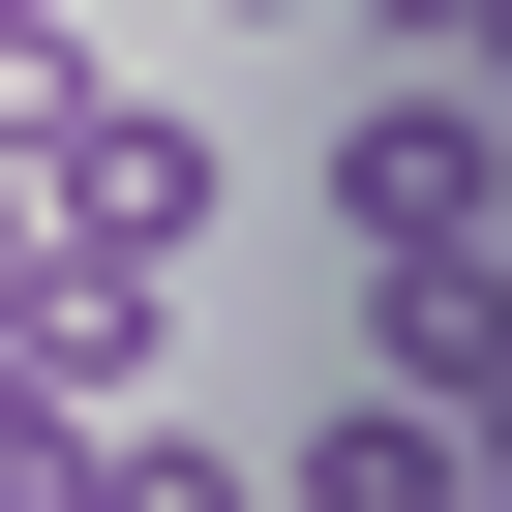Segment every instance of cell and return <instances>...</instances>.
<instances>
[{
    "label": "cell",
    "mask_w": 512,
    "mask_h": 512,
    "mask_svg": "<svg viewBox=\"0 0 512 512\" xmlns=\"http://www.w3.org/2000/svg\"><path fill=\"white\" fill-rule=\"evenodd\" d=\"M362 392H422V422H512V211H452V241H362Z\"/></svg>",
    "instance_id": "1"
},
{
    "label": "cell",
    "mask_w": 512,
    "mask_h": 512,
    "mask_svg": "<svg viewBox=\"0 0 512 512\" xmlns=\"http://www.w3.org/2000/svg\"><path fill=\"white\" fill-rule=\"evenodd\" d=\"M332 211H362V241H452V211H512V91H482V61H422V91L362 61V121H332Z\"/></svg>",
    "instance_id": "2"
},
{
    "label": "cell",
    "mask_w": 512,
    "mask_h": 512,
    "mask_svg": "<svg viewBox=\"0 0 512 512\" xmlns=\"http://www.w3.org/2000/svg\"><path fill=\"white\" fill-rule=\"evenodd\" d=\"M272 512H482V422H422V392H332V422L272 452Z\"/></svg>",
    "instance_id": "3"
},
{
    "label": "cell",
    "mask_w": 512,
    "mask_h": 512,
    "mask_svg": "<svg viewBox=\"0 0 512 512\" xmlns=\"http://www.w3.org/2000/svg\"><path fill=\"white\" fill-rule=\"evenodd\" d=\"M91 512H272V452H211V422H91Z\"/></svg>",
    "instance_id": "4"
},
{
    "label": "cell",
    "mask_w": 512,
    "mask_h": 512,
    "mask_svg": "<svg viewBox=\"0 0 512 512\" xmlns=\"http://www.w3.org/2000/svg\"><path fill=\"white\" fill-rule=\"evenodd\" d=\"M91 91H121L91 31H0V181H61V151H91Z\"/></svg>",
    "instance_id": "5"
},
{
    "label": "cell",
    "mask_w": 512,
    "mask_h": 512,
    "mask_svg": "<svg viewBox=\"0 0 512 512\" xmlns=\"http://www.w3.org/2000/svg\"><path fill=\"white\" fill-rule=\"evenodd\" d=\"M211 31H332V0H211Z\"/></svg>",
    "instance_id": "6"
},
{
    "label": "cell",
    "mask_w": 512,
    "mask_h": 512,
    "mask_svg": "<svg viewBox=\"0 0 512 512\" xmlns=\"http://www.w3.org/2000/svg\"><path fill=\"white\" fill-rule=\"evenodd\" d=\"M452 61H482V91H512V0H482V31H452Z\"/></svg>",
    "instance_id": "7"
},
{
    "label": "cell",
    "mask_w": 512,
    "mask_h": 512,
    "mask_svg": "<svg viewBox=\"0 0 512 512\" xmlns=\"http://www.w3.org/2000/svg\"><path fill=\"white\" fill-rule=\"evenodd\" d=\"M0 31H91V0H0Z\"/></svg>",
    "instance_id": "8"
},
{
    "label": "cell",
    "mask_w": 512,
    "mask_h": 512,
    "mask_svg": "<svg viewBox=\"0 0 512 512\" xmlns=\"http://www.w3.org/2000/svg\"><path fill=\"white\" fill-rule=\"evenodd\" d=\"M482 482H512V422H482Z\"/></svg>",
    "instance_id": "9"
}]
</instances>
